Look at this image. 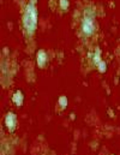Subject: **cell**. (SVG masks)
Returning <instances> with one entry per match:
<instances>
[{"label": "cell", "mask_w": 120, "mask_h": 155, "mask_svg": "<svg viewBox=\"0 0 120 155\" xmlns=\"http://www.w3.org/2000/svg\"><path fill=\"white\" fill-rule=\"evenodd\" d=\"M36 22H37V17H36L35 8L33 5H28L25 8V13H24V27L30 34L35 30Z\"/></svg>", "instance_id": "6da1fadb"}, {"label": "cell", "mask_w": 120, "mask_h": 155, "mask_svg": "<svg viewBox=\"0 0 120 155\" xmlns=\"http://www.w3.org/2000/svg\"><path fill=\"white\" fill-rule=\"evenodd\" d=\"M83 33L86 34V35H90L94 30V22H92V18L91 17H85L83 19Z\"/></svg>", "instance_id": "7a4b0ae2"}, {"label": "cell", "mask_w": 120, "mask_h": 155, "mask_svg": "<svg viewBox=\"0 0 120 155\" xmlns=\"http://www.w3.org/2000/svg\"><path fill=\"white\" fill-rule=\"evenodd\" d=\"M15 124H16V117L13 116L12 113H10L8 116H6V125L8 126L10 130H13Z\"/></svg>", "instance_id": "3957f363"}]
</instances>
